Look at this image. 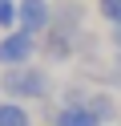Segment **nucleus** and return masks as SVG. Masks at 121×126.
<instances>
[{"label":"nucleus","instance_id":"obj_1","mask_svg":"<svg viewBox=\"0 0 121 126\" xmlns=\"http://www.w3.org/2000/svg\"><path fill=\"white\" fill-rule=\"evenodd\" d=\"M0 94H4V102H40L48 94V73L36 65H12L0 73Z\"/></svg>","mask_w":121,"mask_h":126},{"label":"nucleus","instance_id":"obj_2","mask_svg":"<svg viewBox=\"0 0 121 126\" xmlns=\"http://www.w3.org/2000/svg\"><path fill=\"white\" fill-rule=\"evenodd\" d=\"M32 53H36V37L24 33V29L0 37V65H4V69H12V65H28Z\"/></svg>","mask_w":121,"mask_h":126},{"label":"nucleus","instance_id":"obj_3","mask_svg":"<svg viewBox=\"0 0 121 126\" xmlns=\"http://www.w3.org/2000/svg\"><path fill=\"white\" fill-rule=\"evenodd\" d=\"M20 29L32 37H44L48 29H53V4L48 0H20Z\"/></svg>","mask_w":121,"mask_h":126},{"label":"nucleus","instance_id":"obj_4","mask_svg":"<svg viewBox=\"0 0 121 126\" xmlns=\"http://www.w3.org/2000/svg\"><path fill=\"white\" fill-rule=\"evenodd\" d=\"M77 49H81V33H65V29H48L40 41V53L48 61H69Z\"/></svg>","mask_w":121,"mask_h":126},{"label":"nucleus","instance_id":"obj_5","mask_svg":"<svg viewBox=\"0 0 121 126\" xmlns=\"http://www.w3.org/2000/svg\"><path fill=\"white\" fill-rule=\"evenodd\" d=\"M81 20H85V4H81V0H61V4L53 8V29L81 33Z\"/></svg>","mask_w":121,"mask_h":126},{"label":"nucleus","instance_id":"obj_6","mask_svg":"<svg viewBox=\"0 0 121 126\" xmlns=\"http://www.w3.org/2000/svg\"><path fill=\"white\" fill-rule=\"evenodd\" d=\"M53 126H101L93 114H89V106H61L53 118Z\"/></svg>","mask_w":121,"mask_h":126},{"label":"nucleus","instance_id":"obj_7","mask_svg":"<svg viewBox=\"0 0 121 126\" xmlns=\"http://www.w3.org/2000/svg\"><path fill=\"white\" fill-rule=\"evenodd\" d=\"M85 106H89V114H93L101 126H105V122H113V114H117V102H113L105 90H101V94H89V102H85Z\"/></svg>","mask_w":121,"mask_h":126},{"label":"nucleus","instance_id":"obj_8","mask_svg":"<svg viewBox=\"0 0 121 126\" xmlns=\"http://www.w3.org/2000/svg\"><path fill=\"white\" fill-rule=\"evenodd\" d=\"M0 126H32V118L20 102H0Z\"/></svg>","mask_w":121,"mask_h":126},{"label":"nucleus","instance_id":"obj_9","mask_svg":"<svg viewBox=\"0 0 121 126\" xmlns=\"http://www.w3.org/2000/svg\"><path fill=\"white\" fill-rule=\"evenodd\" d=\"M16 20H20V4H16V0H0V29H12Z\"/></svg>","mask_w":121,"mask_h":126},{"label":"nucleus","instance_id":"obj_10","mask_svg":"<svg viewBox=\"0 0 121 126\" xmlns=\"http://www.w3.org/2000/svg\"><path fill=\"white\" fill-rule=\"evenodd\" d=\"M97 12H101L109 25H117L121 20V0H97Z\"/></svg>","mask_w":121,"mask_h":126},{"label":"nucleus","instance_id":"obj_11","mask_svg":"<svg viewBox=\"0 0 121 126\" xmlns=\"http://www.w3.org/2000/svg\"><path fill=\"white\" fill-rule=\"evenodd\" d=\"M109 37H113V45H117V49H121V20H117V25H113V33H109Z\"/></svg>","mask_w":121,"mask_h":126}]
</instances>
